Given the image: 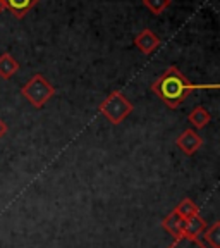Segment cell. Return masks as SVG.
<instances>
[{"instance_id": "7a4b0ae2", "label": "cell", "mask_w": 220, "mask_h": 248, "mask_svg": "<svg viewBox=\"0 0 220 248\" xmlns=\"http://www.w3.org/2000/svg\"><path fill=\"white\" fill-rule=\"evenodd\" d=\"M21 93H23V97L26 98L33 107L42 108L43 105L55 95V88L52 86V83L48 81L45 76L35 74V76L31 78L29 81L21 88Z\"/></svg>"}, {"instance_id": "9c48e42d", "label": "cell", "mask_w": 220, "mask_h": 248, "mask_svg": "<svg viewBox=\"0 0 220 248\" xmlns=\"http://www.w3.org/2000/svg\"><path fill=\"white\" fill-rule=\"evenodd\" d=\"M17 71H19V62L15 61L11 54L5 52V54L0 55V78L11 79Z\"/></svg>"}, {"instance_id": "5bb4252c", "label": "cell", "mask_w": 220, "mask_h": 248, "mask_svg": "<svg viewBox=\"0 0 220 248\" xmlns=\"http://www.w3.org/2000/svg\"><path fill=\"white\" fill-rule=\"evenodd\" d=\"M170 248H205L196 238H190V236H181L172 243Z\"/></svg>"}, {"instance_id": "8992f818", "label": "cell", "mask_w": 220, "mask_h": 248, "mask_svg": "<svg viewBox=\"0 0 220 248\" xmlns=\"http://www.w3.org/2000/svg\"><path fill=\"white\" fill-rule=\"evenodd\" d=\"M0 2L4 5V9H7L14 17L23 19L24 16L35 7L40 0H0Z\"/></svg>"}, {"instance_id": "30bf717a", "label": "cell", "mask_w": 220, "mask_h": 248, "mask_svg": "<svg viewBox=\"0 0 220 248\" xmlns=\"http://www.w3.org/2000/svg\"><path fill=\"white\" fill-rule=\"evenodd\" d=\"M206 229L205 221L200 217V214L196 216L190 217V219H186V224H184V236H190V238H198L201 232Z\"/></svg>"}, {"instance_id": "8fae6325", "label": "cell", "mask_w": 220, "mask_h": 248, "mask_svg": "<svg viewBox=\"0 0 220 248\" xmlns=\"http://www.w3.org/2000/svg\"><path fill=\"white\" fill-rule=\"evenodd\" d=\"M188 121H190L191 124H193V128L196 129H201L205 128L206 124L212 121V114L206 110L205 107H201V105H198V107L193 108V112L188 116Z\"/></svg>"}, {"instance_id": "4fadbf2b", "label": "cell", "mask_w": 220, "mask_h": 248, "mask_svg": "<svg viewBox=\"0 0 220 248\" xmlns=\"http://www.w3.org/2000/svg\"><path fill=\"white\" fill-rule=\"evenodd\" d=\"M172 0H143V5L155 16H160L165 9L170 7Z\"/></svg>"}, {"instance_id": "2e32d148", "label": "cell", "mask_w": 220, "mask_h": 248, "mask_svg": "<svg viewBox=\"0 0 220 248\" xmlns=\"http://www.w3.org/2000/svg\"><path fill=\"white\" fill-rule=\"evenodd\" d=\"M4 11V5H2V2H0V12Z\"/></svg>"}, {"instance_id": "9a60e30c", "label": "cell", "mask_w": 220, "mask_h": 248, "mask_svg": "<svg viewBox=\"0 0 220 248\" xmlns=\"http://www.w3.org/2000/svg\"><path fill=\"white\" fill-rule=\"evenodd\" d=\"M7 135V124H5V121L0 117V138H4V136Z\"/></svg>"}, {"instance_id": "3957f363", "label": "cell", "mask_w": 220, "mask_h": 248, "mask_svg": "<svg viewBox=\"0 0 220 248\" xmlns=\"http://www.w3.org/2000/svg\"><path fill=\"white\" fill-rule=\"evenodd\" d=\"M98 108H100V112L112 124H120L132 112V104L124 97V93L112 92L102 102Z\"/></svg>"}, {"instance_id": "277c9868", "label": "cell", "mask_w": 220, "mask_h": 248, "mask_svg": "<svg viewBox=\"0 0 220 248\" xmlns=\"http://www.w3.org/2000/svg\"><path fill=\"white\" fill-rule=\"evenodd\" d=\"M176 145L184 152L186 155H193L200 150V147L203 145V140L198 135L194 129H186L179 135V138L176 140Z\"/></svg>"}, {"instance_id": "ba28073f", "label": "cell", "mask_w": 220, "mask_h": 248, "mask_svg": "<svg viewBox=\"0 0 220 248\" xmlns=\"http://www.w3.org/2000/svg\"><path fill=\"white\" fill-rule=\"evenodd\" d=\"M200 243L206 248H220V224L215 222L213 226L206 228L205 231L201 232L200 236Z\"/></svg>"}, {"instance_id": "5b68a950", "label": "cell", "mask_w": 220, "mask_h": 248, "mask_svg": "<svg viewBox=\"0 0 220 248\" xmlns=\"http://www.w3.org/2000/svg\"><path fill=\"white\" fill-rule=\"evenodd\" d=\"M160 38L157 35H155L153 31L148 30V28H145V30H141L136 35L134 38V45L138 46L139 50L143 52L145 55H151L157 48L160 46Z\"/></svg>"}, {"instance_id": "7c38bea8", "label": "cell", "mask_w": 220, "mask_h": 248, "mask_svg": "<svg viewBox=\"0 0 220 248\" xmlns=\"http://www.w3.org/2000/svg\"><path fill=\"white\" fill-rule=\"evenodd\" d=\"M176 212H177L182 219H190V217H193V216H196V214H198V207H196V203H194L193 200H190V198H184V200H182L181 203L177 205Z\"/></svg>"}, {"instance_id": "52a82bcc", "label": "cell", "mask_w": 220, "mask_h": 248, "mask_svg": "<svg viewBox=\"0 0 220 248\" xmlns=\"http://www.w3.org/2000/svg\"><path fill=\"white\" fill-rule=\"evenodd\" d=\"M184 224H186V219H182L176 210L174 212H170L162 222L163 229H165L169 234H172L176 240L181 238V236H184Z\"/></svg>"}, {"instance_id": "6da1fadb", "label": "cell", "mask_w": 220, "mask_h": 248, "mask_svg": "<svg viewBox=\"0 0 220 248\" xmlns=\"http://www.w3.org/2000/svg\"><path fill=\"white\" fill-rule=\"evenodd\" d=\"M206 88H219V85H196V83L188 81V78L181 73L176 66H170L157 81L151 85L159 98L167 104L170 108H176L188 98L193 90H206Z\"/></svg>"}]
</instances>
